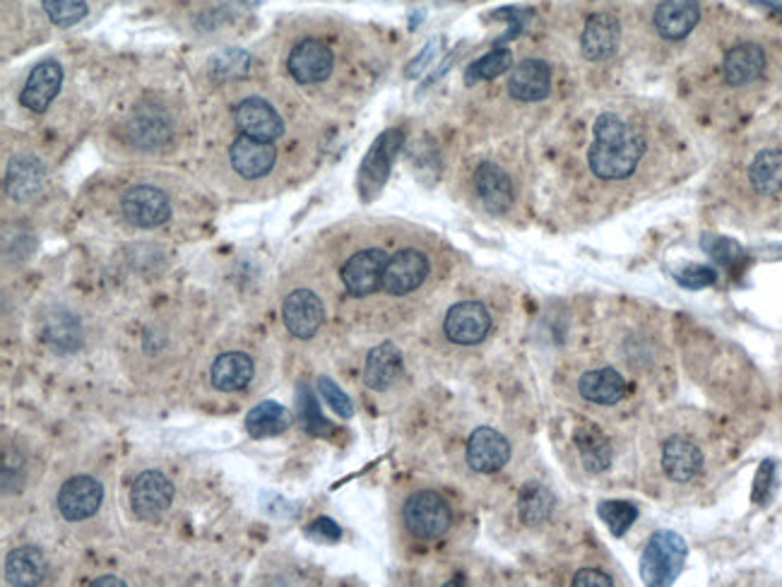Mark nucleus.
I'll use <instances>...</instances> for the list:
<instances>
[{"mask_svg": "<svg viewBox=\"0 0 782 587\" xmlns=\"http://www.w3.org/2000/svg\"><path fill=\"white\" fill-rule=\"evenodd\" d=\"M646 155V140L616 113H602L594 121V140L588 155L592 173L602 181H624Z\"/></svg>", "mask_w": 782, "mask_h": 587, "instance_id": "obj_1", "label": "nucleus"}, {"mask_svg": "<svg viewBox=\"0 0 782 587\" xmlns=\"http://www.w3.org/2000/svg\"><path fill=\"white\" fill-rule=\"evenodd\" d=\"M684 563H686L684 539L672 530H660L650 537L643 556H640V578L652 587H667L679 578Z\"/></svg>", "mask_w": 782, "mask_h": 587, "instance_id": "obj_2", "label": "nucleus"}, {"mask_svg": "<svg viewBox=\"0 0 782 587\" xmlns=\"http://www.w3.org/2000/svg\"><path fill=\"white\" fill-rule=\"evenodd\" d=\"M402 520L417 539H441L450 530L453 523V511L448 501L431 489L417 491L410 499L405 501L402 508Z\"/></svg>", "mask_w": 782, "mask_h": 587, "instance_id": "obj_3", "label": "nucleus"}, {"mask_svg": "<svg viewBox=\"0 0 782 587\" xmlns=\"http://www.w3.org/2000/svg\"><path fill=\"white\" fill-rule=\"evenodd\" d=\"M405 143L400 131H385L376 143L371 145L369 155L361 161L359 169V191L361 195L371 201L373 195H378L381 188L388 181V173L393 169V161L398 157V152Z\"/></svg>", "mask_w": 782, "mask_h": 587, "instance_id": "obj_4", "label": "nucleus"}, {"mask_svg": "<svg viewBox=\"0 0 782 587\" xmlns=\"http://www.w3.org/2000/svg\"><path fill=\"white\" fill-rule=\"evenodd\" d=\"M123 217L140 229H155L167 225L171 205L167 193L155 185H133L121 197Z\"/></svg>", "mask_w": 782, "mask_h": 587, "instance_id": "obj_5", "label": "nucleus"}, {"mask_svg": "<svg viewBox=\"0 0 782 587\" xmlns=\"http://www.w3.org/2000/svg\"><path fill=\"white\" fill-rule=\"evenodd\" d=\"M173 484L159 469L137 475L131 487V508L140 520H159L171 508Z\"/></svg>", "mask_w": 782, "mask_h": 587, "instance_id": "obj_6", "label": "nucleus"}, {"mask_svg": "<svg viewBox=\"0 0 782 587\" xmlns=\"http://www.w3.org/2000/svg\"><path fill=\"white\" fill-rule=\"evenodd\" d=\"M104 501V487L95 477L80 475L68 479L58 491V511L68 523H83L95 515Z\"/></svg>", "mask_w": 782, "mask_h": 587, "instance_id": "obj_7", "label": "nucleus"}, {"mask_svg": "<svg viewBox=\"0 0 782 587\" xmlns=\"http://www.w3.org/2000/svg\"><path fill=\"white\" fill-rule=\"evenodd\" d=\"M429 275V257L417 249H402L388 257L383 269V289L393 297H405L424 285Z\"/></svg>", "mask_w": 782, "mask_h": 587, "instance_id": "obj_8", "label": "nucleus"}, {"mask_svg": "<svg viewBox=\"0 0 782 587\" xmlns=\"http://www.w3.org/2000/svg\"><path fill=\"white\" fill-rule=\"evenodd\" d=\"M443 331L455 345H480L492 331V315L480 301H460L448 311Z\"/></svg>", "mask_w": 782, "mask_h": 587, "instance_id": "obj_9", "label": "nucleus"}, {"mask_svg": "<svg viewBox=\"0 0 782 587\" xmlns=\"http://www.w3.org/2000/svg\"><path fill=\"white\" fill-rule=\"evenodd\" d=\"M282 321L287 331L299 339L316 337L325 321L323 301L316 291L294 289L282 303Z\"/></svg>", "mask_w": 782, "mask_h": 587, "instance_id": "obj_10", "label": "nucleus"}, {"mask_svg": "<svg viewBox=\"0 0 782 587\" xmlns=\"http://www.w3.org/2000/svg\"><path fill=\"white\" fill-rule=\"evenodd\" d=\"M388 253L383 249H364L354 253L342 267V281L352 297H369L383 289V269L388 263Z\"/></svg>", "mask_w": 782, "mask_h": 587, "instance_id": "obj_11", "label": "nucleus"}, {"mask_svg": "<svg viewBox=\"0 0 782 587\" xmlns=\"http://www.w3.org/2000/svg\"><path fill=\"white\" fill-rule=\"evenodd\" d=\"M510 460V443L492 427H480L467 441V465L480 475H496Z\"/></svg>", "mask_w": 782, "mask_h": 587, "instance_id": "obj_12", "label": "nucleus"}, {"mask_svg": "<svg viewBox=\"0 0 782 587\" xmlns=\"http://www.w3.org/2000/svg\"><path fill=\"white\" fill-rule=\"evenodd\" d=\"M289 73L301 85L328 80L335 65V56L330 46L321 39H303L289 53Z\"/></svg>", "mask_w": 782, "mask_h": 587, "instance_id": "obj_13", "label": "nucleus"}, {"mask_svg": "<svg viewBox=\"0 0 782 587\" xmlns=\"http://www.w3.org/2000/svg\"><path fill=\"white\" fill-rule=\"evenodd\" d=\"M233 119H237V125L243 135L263 140V143H275V140L285 133L282 116L263 97L243 99L237 111H233Z\"/></svg>", "mask_w": 782, "mask_h": 587, "instance_id": "obj_14", "label": "nucleus"}, {"mask_svg": "<svg viewBox=\"0 0 782 587\" xmlns=\"http://www.w3.org/2000/svg\"><path fill=\"white\" fill-rule=\"evenodd\" d=\"M229 159L233 171L243 176V179L255 181L273 171L277 161V149L273 143H263V140L241 135L233 140V145L229 149Z\"/></svg>", "mask_w": 782, "mask_h": 587, "instance_id": "obj_15", "label": "nucleus"}, {"mask_svg": "<svg viewBox=\"0 0 782 587\" xmlns=\"http://www.w3.org/2000/svg\"><path fill=\"white\" fill-rule=\"evenodd\" d=\"M63 85V68L58 61H41L37 68L32 70V75L27 77V85L20 94L22 107L34 111V113H44L46 109L51 107V101L58 97Z\"/></svg>", "mask_w": 782, "mask_h": 587, "instance_id": "obj_16", "label": "nucleus"}, {"mask_svg": "<svg viewBox=\"0 0 782 587\" xmlns=\"http://www.w3.org/2000/svg\"><path fill=\"white\" fill-rule=\"evenodd\" d=\"M508 92L520 101H542L552 92V70L540 58H528L510 70Z\"/></svg>", "mask_w": 782, "mask_h": 587, "instance_id": "obj_17", "label": "nucleus"}, {"mask_svg": "<svg viewBox=\"0 0 782 587\" xmlns=\"http://www.w3.org/2000/svg\"><path fill=\"white\" fill-rule=\"evenodd\" d=\"M618 39H622V27H618L616 17L606 13L592 15L586 22V29H582V56H586L588 61H606V58L616 53Z\"/></svg>", "mask_w": 782, "mask_h": 587, "instance_id": "obj_18", "label": "nucleus"}, {"mask_svg": "<svg viewBox=\"0 0 782 587\" xmlns=\"http://www.w3.org/2000/svg\"><path fill=\"white\" fill-rule=\"evenodd\" d=\"M474 188L489 213L501 215L513 205V183L508 179V173L492 161H484L477 167Z\"/></svg>", "mask_w": 782, "mask_h": 587, "instance_id": "obj_19", "label": "nucleus"}, {"mask_svg": "<svg viewBox=\"0 0 782 587\" xmlns=\"http://www.w3.org/2000/svg\"><path fill=\"white\" fill-rule=\"evenodd\" d=\"M698 20V0H662L655 13V27L664 39L679 41L694 32Z\"/></svg>", "mask_w": 782, "mask_h": 587, "instance_id": "obj_20", "label": "nucleus"}, {"mask_svg": "<svg viewBox=\"0 0 782 587\" xmlns=\"http://www.w3.org/2000/svg\"><path fill=\"white\" fill-rule=\"evenodd\" d=\"M49 563L39 547H17L5 559V583L13 587H37L46 580Z\"/></svg>", "mask_w": 782, "mask_h": 587, "instance_id": "obj_21", "label": "nucleus"}, {"mask_svg": "<svg viewBox=\"0 0 782 587\" xmlns=\"http://www.w3.org/2000/svg\"><path fill=\"white\" fill-rule=\"evenodd\" d=\"M44 164L32 155H17L8 164L5 193L17 203H29L41 193Z\"/></svg>", "mask_w": 782, "mask_h": 587, "instance_id": "obj_22", "label": "nucleus"}, {"mask_svg": "<svg viewBox=\"0 0 782 587\" xmlns=\"http://www.w3.org/2000/svg\"><path fill=\"white\" fill-rule=\"evenodd\" d=\"M662 469L672 481H691L703 469V453L688 439H670L662 448Z\"/></svg>", "mask_w": 782, "mask_h": 587, "instance_id": "obj_23", "label": "nucleus"}, {"mask_svg": "<svg viewBox=\"0 0 782 587\" xmlns=\"http://www.w3.org/2000/svg\"><path fill=\"white\" fill-rule=\"evenodd\" d=\"M402 373V351L393 343H381L373 347L366 357L364 383L371 391H388V387L400 379Z\"/></svg>", "mask_w": 782, "mask_h": 587, "instance_id": "obj_24", "label": "nucleus"}, {"mask_svg": "<svg viewBox=\"0 0 782 587\" xmlns=\"http://www.w3.org/2000/svg\"><path fill=\"white\" fill-rule=\"evenodd\" d=\"M171 123L169 116L157 107H143L133 113L131 123H128V137L131 143L143 149H157L169 140Z\"/></svg>", "mask_w": 782, "mask_h": 587, "instance_id": "obj_25", "label": "nucleus"}, {"mask_svg": "<svg viewBox=\"0 0 782 587\" xmlns=\"http://www.w3.org/2000/svg\"><path fill=\"white\" fill-rule=\"evenodd\" d=\"M253 359L243 351H225L219 355L213 363V371H209V381L221 393H237L243 391L253 381Z\"/></svg>", "mask_w": 782, "mask_h": 587, "instance_id": "obj_26", "label": "nucleus"}, {"mask_svg": "<svg viewBox=\"0 0 782 587\" xmlns=\"http://www.w3.org/2000/svg\"><path fill=\"white\" fill-rule=\"evenodd\" d=\"M766 70V53L758 44H739L730 49L725 56V63H722V73L730 85H749V82L758 80Z\"/></svg>", "mask_w": 782, "mask_h": 587, "instance_id": "obj_27", "label": "nucleus"}, {"mask_svg": "<svg viewBox=\"0 0 782 587\" xmlns=\"http://www.w3.org/2000/svg\"><path fill=\"white\" fill-rule=\"evenodd\" d=\"M578 391L588 403L612 407L624 400L626 381L622 379V373L614 369H598L580 375Z\"/></svg>", "mask_w": 782, "mask_h": 587, "instance_id": "obj_28", "label": "nucleus"}, {"mask_svg": "<svg viewBox=\"0 0 782 587\" xmlns=\"http://www.w3.org/2000/svg\"><path fill=\"white\" fill-rule=\"evenodd\" d=\"M576 445L580 451V460L586 465L588 472L598 475L612 465V445L598 427L592 424L580 427L576 433Z\"/></svg>", "mask_w": 782, "mask_h": 587, "instance_id": "obj_29", "label": "nucleus"}, {"mask_svg": "<svg viewBox=\"0 0 782 587\" xmlns=\"http://www.w3.org/2000/svg\"><path fill=\"white\" fill-rule=\"evenodd\" d=\"M289 424H291V415L282 405H277L273 400L255 405L246 415V431L253 439L279 436V433L289 429Z\"/></svg>", "mask_w": 782, "mask_h": 587, "instance_id": "obj_30", "label": "nucleus"}, {"mask_svg": "<svg viewBox=\"0 0 782 587\" xmlns=\"http://www.w3.org/2000/svg\"><path fill=\"white\" fill-rule=\"evenodd\" d=\"M749 179L761 195H775L782 191V149H763L754 157Z\"/></svg>", "mask_w": 782, "mask_h": 587, "instance_id": "obj_31", "label": "nucleus"}, {"mask_svg": "<svg viewBox=\"0 0 782 587\" xmlns=\"http://www.w3.org/2000/svg\"><path fill=\"white\" fill-rule=\"evenodd\" d=\"M518 511L525 525H542L544 520H550V515L554 511L552 491L544 489L542 484H537V481H530V484L520 491Z\"/></svg>", "mask_w": 782, "mask_h": 587, "instance_id": "obj_32", "label": "nucleus"}, {"mask_svg": "<svg viewBox=\"0 0 782 587\" xmlns=\"http://www.w3.org/2000/svg\"><path fill=\"white\" fill-rule=\"evenodd\" d=\"M44 333L46 339H49V345H53V349L58 351H75L80 345H83V331H80V323L75 321V315H70L65 311L53 313L51 321L46 323Z\"/></svg>", "mask_w": 782, "mask_h": 587, "instance_id": "obj_33", "label": "nucleus"}, {"mask_svg": "<svg viewBox=\"0 0 782 587\" xmlns=\"http://www.w3.org/2000/svg\"><path fill=\"white\" fill-rule=\"evenodd\" d=\"M299 419L311 436H330L335 431L328 419L321 415V405L306 383L299 385Z\"/></svg>", "mask_w": 782, "mask_h": 587, "instance_id": "obj_34", "label": "nucleus"}, {"mask_svg": "<svg viewBox=\"0 0 782 587\" xmlns=\"http://www.w3.org/2000/svg\"><path fill=\"white\" fill-rule=\"evenodd\" d=\"M510 68H513V53L508 49H496L492 53L482 56L480 61H474L470 68H467L465 82L467 85H474V82H480V80H492V77L504 75Z\"/></svg>", "mask_w": 782, "mask_h": 587, "instance_id": "obj_35", "label": "nucleus"}, {"mask_svg": "<svg viewBox=\"0 0 782 587\" xmlns=\"http://www.w3.org/2000/svg\"><path fill=\"white\" fill-rule=\"evenodd\" d=\"M598 513L614 537H624L638 518V508L628 501H602Z\"/></svg>", "mask_w": 782, "mask_h": 587, "instance_id": "obj_36", "label": "nucleus"}, {"mask_svg": "<svg viewBox=\"0 0 782 587\" xmlns=\"http://www.w3.org/2000/svg\"><path fill=\"white\" fill-rule=\"evenodd\" d=\"M44 13L49 15L56 27H75L89 13L87 0H44Z\"/></svg>", "mask_w": 782, "mask_h": 587, "instance_id": "obj_37", "label": "nucleus"}, {"mask_svg": "<svg viewBox=\"0 0 782 587\" xmlns=\"http://www.w3.org/2000/svg\"><path fill=\"white\" fill-rule=\"evenodd\" d=\"M318 393L323 397V403L330 405L337 415L345 419L354 417V405L349 400V395L333 379H328V375H321L318 379Z\"/></svg>", "mask_w": 782, "mask_h": 587, "instance_id": "obj_38", "label": "nucleus"}, {"mask_svg": "<svg viewBox=\"0 0 782 587\" xmlns=\"http://www.w3.org/2000/svg\"><path fill=\"white\" fill-rule=\"evenodd\" d=\"M715 279H718L715 269L703 267V265H691V267H684L676 273V281H679V285L686 289H703V287L715 285Z\"/></svg>", "mask_w": 782, "mask_h": 587, "instance_id": "obj_39", "label": "nucleus"}, {"mask_svg": "<svg viewBox=\"0 0 782 587\" xmlns=\"http://www.w3.org/2000/svg\"><path fill=\"white\" fill-rule=\"evenodd\" d=\"M306 537L313 542H340L342 530L333 518H316L306 527Z\"/></svg>", "mask_w": 782, "mask_h": 587, "instance_id": "obj_40", "label": "nucleus"}, {"mask_svg": "<svg viewBox=\"0 0 782 587\" xmlns=\"http://www.w3.org/2000/svg\"><path fill=\"white\" fill-rule=\"evenodd\" d=\"M773 479H775V463L766 460L756 472L754 503H766L770 499V491H773Z\"/></svg>", "mask_w": 782, "mask_h": 587, "instance_id": "obj_41", "label": "nucleus"}, {"mask_svg": "<svg viewBox=\"0 0 782 587\" xmlns=\"http://www.w3.org/2000/svg\"><path fill=\"white\" fill-rule=\"evenodd\" d=\"M574 585H576V587H612L614 580H612L606 573H602V571L582 568V571L576 573Z\"/></svg>", "mask_w": 782, "mask_h": 587, "instance_id": "obj_42", "label": "nucleus"}, {"mask_svg": "<svg viewBox=\"0 0 782 587\" xmlns=\"http://www.w3.org/2000/svg\"><path fill=\"white\" fill-rule=\"evenodd\" d=\"M708 253L713 255L715 261H720V263H732L734 257H739V255H742L739 245H737V243H732V241H727V239H713V245H710Z\"/></svg>", "mask_w": 782, "mask_h": 587, "instance_id": "obj_43", "label": "nucleus"}, {"mask_svg": "<svg viewBox=\"0 0 782 587\" xmlns=\"http://www.w3.org/2000/svg\"><path fill=\"white\" fill-rule=\"evenodd\" d=\"M92 587H125V583L116 578V575H101V578L92 580Z\"/></svg>", "mask_w": 782, "mask_h": 587, "instance_id": "obj_44", "label": "nucleus"}]
</instances>
